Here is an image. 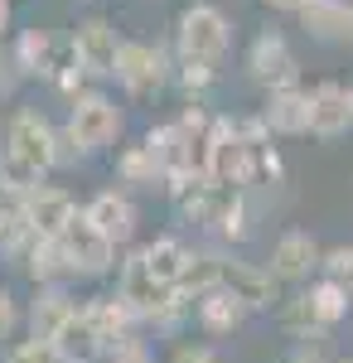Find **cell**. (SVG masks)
Masks as SVG:
<instances>
[{"label":"cell","mask_w":353,"mask_h":363,"mask_svg":"<svg viewBox=\"0 0 353 363\" xmlns=\"http://www.w3.org/2000/svg\"><path fill=\"white\" fill-rule=\"evenodd\" d=\"M349 39H353V34H349Z\"/></svg>","instance_id":"obj_31"},{"label":"cell","mask_w":353,"mask_h":363,"mask_svg":"<svg viewBox=\"0 0 353 363\" xmlns=\"http://www.w3.org/2000/svg\"><path fill=\"white\" fill-rule=\"evenodd\" d=\"M58 252H63L73 281H102L116 272V242L102 238L97 228L87 223V213H78L73 223L58 233Z\"/></svg>","instance_id":"obj_2"},{"label":"cell","mask_w":353,"mask_h":363,"mask_svg":"<svg viewBox=\"0 0 353 363\" xmlns=\"http://www.w3.org/2000/svg\"><path fill=\"white\" fill-rule=\"evenodd\" d=\"M0 223H5V199H0Z\"/></svg>","instance_id":"obj_29"},{"label":"cell","mask_w":353,"mask_h":363,"mask_svg":"<svg viewBox=\"0 0 353 363\" xmlns=\"http://www.w3.org/2000/svg\"><path fill=\"white\" fill-rule=\"evenodd\" d=\"M107 363H160V359H155V349H150V344H145V335H140V339L116 344V349L107 354Z\"/></svg>","instance_id":"obj_25"},{"label":"cell","mask_w":353,"mask_h":363,"mask_svg":"<svg viewBox=\"0 0 353 363\" xmlns=\"http://www.w3.org/2000/svg\"><path fill=\"white\" fill-rule=\"evenodd\" d=\"M267 5H271V10H305L310 0H267Z\"/></svg>","instance_id":"obj_28"},{"label":"cell","mask_w":353,"mask_h":363,"mask_svg":"<svg viewBox=\"0 0 353 363\" xmlns=\"http://www.w3.org/2000/svg\"><path fill=\"white\" fill-rule=\"evenodd\" d=\"M0 363H58L49 339H20L10 349H0Z\"/></svg>","instance_id":"obj_22"},{"label":"cell","mask_w":353,"mask_h":363,"mask_svg":"<svg viewBox=\"0 0 353 363\" xmlns=\"http://www.w3.org/2000/svg\"><path fill=\"white\" fill-rule=\"evenodd\" d=\"M116 174H121L126 184H155V179H164L160 160H155V150H150V140L126 145V150L116 155Z\"/></svg>","instance_id":"obj_20"},{"label":"cell","mask_w":353,"mask_h":363,"mask_svg":"<svg viewBox=\"0 0 353 363\" xmlns=\"http://www.w3.org/2000/svg\"><path fill=\"white\" fill-rule=\"evenodd\" d=\"M218 286H223V291H232L247 310H271L276 286H281V281H276L267 267H252V262H232V257H223Z\"/></svg>","instance_id":"obj_11"},{"label":"cell","mask_w":353,"mask_h":363,"mask_svg":"<svg viewBox=\"0 0 353 363\" xmlns=\"http://www.w3.org/2000/svg\"><path fill=\"white\" fill-rule=\"evenodd\" d=\"M20 325H25V310H20V301H15V291L0 286V349L15 344V330H20Z\"/></svg>","instance_id":"obj_23"},{"label":"cell","mask_w":353,"mask_h":363,"mask_svg":"<svg viewBox=\"0 0 353 363\" xmlns=\"http://www.w3.org/2000/svg\"><path fill=\"white\" fill-rule=\"evenodd\" d=\"M20 272H25L34 286H63V281H73V277H68V262H63V252H58V238H39V242L25 252Z\"/></svg>","instance_id":"obj_18"},{"label":"cell","mask_w":353,"mask_h":363,"mask_svg":"<svg viewBox=\"0 0 353 363\" xmlns=\"http://www.w3.org/2000/svg\"><path fill=\"white\" fill-rule=\"evenodd\" d=\"M169 78L164 68V49H150V44H121L116 54V83L126 87L131 97H155Z\"/></svg>","instance_id":"obj_6"},{"label":"cell","mask_w":353,"mask_h":363,"mask_svg":"<svg viewBox=\"0 0 353 363\" xmlns=\"http://www.w3.org/2000/svg\"><path fill=\"white\" fill-rule=\"evenodd\" d=\"M49 34L44 29H25L20 34V44H15V63H20V73H44V78H54V58H49Z\"/></svg>","instance_id":"obj_21"},{"label":"cell","mask_w":353,"mask_h":363,"mask_svg":"<svg viewBox=\"0 0 353 363\" xmlns=\"http://www.w3.org/2000/svg\"><path fill=\"white\" fill-rule=\"evenodd\" d=\"M121 131V112H116V102L102 97V92H82L73 97V112H68V136L78 140L82 155H97V150H107L111 140Z\"/></svg>","instance_id":"obj_3"},{"label":"cell","mask_w":353,"mask_h":363,"mask_svg":"<svg viewBox=\"0 0 353 363\" xmlns=\"http://www.w3.org/2000/svg\"><path fill=\"white\" fill-rule=\"evenodd\" d=\"M247 68H252V78L262 87H296V54H291V44L281 39V34H257L252 39V49H247Z\"/></svg>","instance_id":"obj_8"},{"label":"cell","mask_w":353,"mask_h":363,"mask_svg":"<svg viewBox=\"0 0 353 363\" xmlns=\"http://www.w3.org/2000/svg\"><path fill=\"white\" fill-rule=\"evenodd\" d=\"M353 126V107H349V92L339 83H320L310 92V136L334 140Z\"/></svg>","instance_id":"obj_13"},{"label":"cell","mask_w":353,"mask_h":363,"mask_svg":"<svg viewBox=\"0 0 353 363\" xmlns=\"http://www.w3.org/2000/svg\"><path fill=\"white\" fill-rule=\"evenodd\" d=\"M228 39H232L228 15H223L218 5H208V0H194L189 10L179 15V25H174L179 63H208V68H213L218 58L228 54Z\"/></svg>","instance_id":"obj_1"},{"label":"cell","mask_w":353,"mask_h":363,"mask_svg":"<svg viewBox=\"0 0 353 363\" xmlns=\"http://www.w3.org/2000/svg\"><path fill=\"white\" fill-rule=\"evenodd\" d=\"M349 107H353V87H349Z\"/></svg>","instance_id":"obj_30"},{"label":"cell","mask_w":353,"mask_h":363,"mask_svg":"<svg viewBox=\"0 0 353 363\" xmlns=\"http://www.w3.org/2000/svg\"><path fill=\"white\" fill-rule=\"evenodd\" d=\"M325 277L334 281V286H344V291L353 296V242H349V247L325 252Z\"/></svg>","instance_id":"obj_24"},{"label":"cell","mask_w":353,"mask_h":363,"mask_svg":"<svg viewBox=\"0 0 353 363\" xmlns=\"http://www.w3.org/2000/svg\"><path fill=\"white\" fill-rule=\"evenodd\" d=\"M140 267L150 272V277L160 281L164 291H179V281H184V267H189L194 252L179 242V238H155V242H145V247H136Z\"/></svg>","instance_id":"obj_15"},{"label":"cell","mask_w":353,"mask_h":363,"mask_svg":"<svg viewBox=\"0 0 353 363\" xmlns=\"http://www.w3.org/2000/svg\"><path fill=\"white\" fill-rule=\"evenodd\" d=\"M116 54H121V44H116V29L107 20H82L73 29V58H78V68L87 78H111Z\"/></svg>","instance_id":"obj_7"},{"label":"cell","mask_w":353,"mask_h":363,"mask_svg":"<svg viewBox=\"0 0 353 363\" xmlns=\"http://www.w3.org/2000/svg\"><path fill=\"white\" fill-rule=\"evenodd\" d=\"M82 213H87V223L97 228L102 238H111L116 247H126V242L136 238V203H131V194H121V189L92 194Z\"/></svg>","instance_id":"obj_10"},{"label":"cell","mask_w":353,"mask_h":363,"mask_svg":"<svg viewBox=\"0 0 353 363\" xmlns=\"http://www.w3.org/2000/svg\"><path fill=\"white\" fill-rule=\"evenodd\" d=\"M276 281H286V286H296V281H310L315 272H325V252H320V242L310 238V233H300V228H291V233H281L271 247V267H267Z\"/></svg>","instance_id":"obj_5"},{"label":"cell","mask_w":353,"mask_h":363,"mask_svg":"<svg viewBox=\"0 0 353 363\" xmlns=\"http://www.w3.org/2000/svg\"><path fill=\"white\" fill-rule=\"evenodd\" d=\"M305 301H310V310H315V320H320V330H325V335L344 320V315H349V291H344V286H334L329 277L315 281V286L305 291Z\"/></svg>","instance_id":"obj_19"},{"label":"cell","mask_w":353,"mask_h":363,"mask_svg":"<svg viewBox=\"0 0 353 363\" xmlns=\"http://www.w3.org/2000/svg\"><path fill=\"white\" fill-rule=\"evenodd\" d=\"M179 83L198 92V87L213 83V68H208V63H179Z\"/></svg>","instance_id":"obj_27"},{"label":"cell","mask_w":353,"mask_h":363,"mask_svg":"<svg viewBox=\"0 0 353 363\" xmlns=\"http://www.w3.org/2000/svg\"><path fill=\"white\" fill-rule=\"evenodd\" d=\"M169 363H228V359L218 354L213 344H174Z\"/></svg>","instance_id":"obj_26"},{"label":"cell","mask_w":353,"mask_h":363,"mask_svg":"<svg viewBox=\"0 0 353 363\" xmlns=\"http://www.w3.org/2000/svg\"><path fill=\"white\" fill-rule=\"evenodd\" d=\"M54 344L58 363H107L111 344L102 339V330L92 325V315H87V306H78L63 325H58V335L49 339Z\"/></svg>","instance_id":"obj_4"},{"label":"cell","mask_w":353,"mask_h":363,"mask_svg":"<svg viewBox=\"0 0 353 363\" xmlns=\"http://www.w3.org/2000/svg\"><path fill=\"white\" fill-rule=\"evenodd\" d=\"M78 306H82V301H73L68 281H63V286H34V301H29V310H25L29 339H54L58 325H63Z\"/></svg>","instance_id":"obj_12"},{"label":"cell","mask_w":353,"mask_h":363,"mask_svg":"<svg viewBox=\"0 0 353 363\" xmlns=\"http://www.w3.org/2000/svg\"><path fill=\"white\" fill-rule=\"evenodd\" d=\"M262 121H267V131H281V136H305L310 131V92H300V87L271 92L262 107Z\"/></svg>","instance_id":"obj_16"},{"label":"cell","mask_w":353,"mask_h":363,"mask_svg":"<svg viewBox=\"0 0 353 363\" xmlns=\"http://www.w3.org/2000/svg\"><path fill=\"white\" fill-rule=\"evenodd\" d=\"M20 208H25V218L34 223L39 238H58V233L82 213L78 203H73V194H68V189H58V184H39L34 194L20 199Z\"/></svg>","instance_id":"obj_9"},{"label":"cell","mask_w":353,"mask_h":363,"mask_svg":"<svg viewBox=\"0 0 353 363\" xmlns=\"http://www.w3.org/2000/svg\"><path fill=\"white\" fill-rule=\"evenodd\" d=\"M247 315H252V310H247L242 301L232 296V291H223V286H213L208 296H198V301H194V325H198V330H203L208 339L232 335V330L242 325Z\"/></svg>","instance_id":"obj_14"},{"label":"cell","mask_w":353,"mask_h":363,"mask_svg":"<svg viewBox=\"0 0 353 363\" xmlns=\"http://www.w3.org/2000/svg\"><path fill=\"white\" fill-rule=\"evenodd\" d=\"M300 25H305V34H315L325 44H339V39L353 34V10L344 0H310L300 10Z\"/></svg>","instance_id":"obj_17"}]
</instances>
